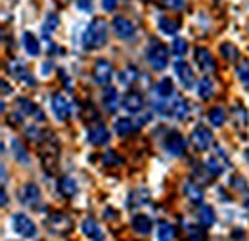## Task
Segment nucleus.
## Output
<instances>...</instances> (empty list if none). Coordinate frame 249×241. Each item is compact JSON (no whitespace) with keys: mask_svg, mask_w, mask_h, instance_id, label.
Returning a JSON list of instances; mask_svg holds the SVG:
<instances>
[{"mask_svg":"<svg viewBox=\"0 0 249 241\" xmlns=\"http://www.w3.org/2000/svg\"><path fill=\"white\" fill-rule=\"evenodd\" d=\"M107 42V23L104 19H94L83 34V48L98 50Z\"/></svg>","mask_w":249,"mask_h":241,"instance_id":"obj_1","label":"nucleus"},{"mask_svg":"<svg viewBox=\"0 0 249 241\" xmlns=\"http://www.w3.org/2000/svg\"><path fill=\"white\" fill-rule=\"evenodd\" d=\"M146 58H148L150 65H152L156 71H161V69H165L167 63H169V50H167L165 44H161L159 40L152 38V40H150V48H148V52H146Z\"/></svg>","mask_w":249,"mask_h":241,"instance_id":"obj_2","label":"nucleus"},{"mask_svg":"<svg viewBox=\"0 0 249 241\" xmlns=\"http://www.w3.org/2000/svg\"><path fill=\"white\" fill-rule=\"evenodd\" d=\"M12 228H14V232H16L18 236H23V238H29V240L36 236V226H35V222H33L29 216L21 214V212H18V214L12 216Z\"/></svg>","mask_w":249,"mask_h":241,"instance_id":"obj_3","label":"nucleus"},{"mask_svg":"<svg viewBox=\"0 0 249 241\" xmlns=\"http://www.w3.org/2000/svg\"><path fill=\"white\" fill-rule=\"evenodd\" d=\"M165 150L169 151L173 157H182L184 151H186V140L182 138L180 132L177 130H171L165 138Z\"/></svg>","mask_w":249,"mask_h":241,"instance_id":"obj_4","label":"nucleus"},{"mask_svg":"<svg viewBox=\"0 0 249 241\" xmlns=\"http://www.w3.org/2000/svg\"><path fill=\"white\" fill-rule=\"evenodd\" d=\"M192 144L199 151H207L213 146V132L207 126H196L192 132Z\"/></svg>","mask_w":249,"mask_h":241,"instance_id":"obj_5","label":"nucleus"},{"mask_svg":"<svg viewBox=\"0 0 249 241\" xmlns=\"http://www.w3.org/2000/svg\"><path fill=\"white\" fill-rule=\"evenodd\" d=\"M46 226L50 228L52 234H67L73 228V222L69 216H65L62 212H54L46 218Z\"/></svg>","mask_w":249,"mask_h":241,"instance_id":"obj_6","label":"nucleus"},{"mask_svg":"<svg viewBox=\"0 0 249 241\" xmlns=\"http://www.w3.org/2000/svg\"><path fill=\"white\" fill-rule=\"evenodd\" d=\"M52 109H54L56 119L62 120V122L71 117V103H69V100L63 94H60V92L52 96Z\"/></svg>","mask_w":249,"mask_h":241,"instance_id":"obj_7","label":"nucleus"},{"mask_svg":"<svg viewBox=\"0 0 249 241\" xmlns=\"http://www.w3.org/2000/svg\"><path fill=\"white\" fill-rule=\"evenodd\" d=\"M175 73H177V79L180 81V85L190 90L194 85H196V77H194V71H192V67L188 65L186 61L178 60L175 63Z\"/></svg>","mask_w":249,"mask_h":241,"instance_id":"obj_8","label":"nucleus"},{"mask_svg":"<svg viewBox=\"0 0 249 241\" xmlns=\"http://www.w3.org/2000/svg\"><path fill=\"white\" fill-rule=\"evenodd\" d=\"M113 77V67L107 60H96L94 63V81L98 85H109Z\"/></svg>","mask_w":249,"mask_h":241,"instance_id":"obj_9","label":"nucleus"},{"mask_svg":"<svg viewBox=\"0 0 249 241\" xmlns=\"http://www.w3.org/2000/svg\"><path fill=\"white\" fill-rule=\"evenodd\" d=\"M89 142L92 146H104V144H107L109 142V130H107V126L102 124V122L90 126V130H89Z\"/></svg>","mask_w":249,"mask_h":241,"instance_id":"obj_10","label":"nucleus"},{"mask_svg":"<svg viewBox=\"0 0 249 241\" xmlns=\"http://www.w3.org/2000/svg\"><path fill=\"white\" fill-rule=\"evenodd\" d=\"M196 63L199 65V69L201 71H205V73H211V71H215V58H213V54L207 50V48H196Z\"/></svg>","mask_w":249,"mask_h":241,"instance_id":"obj_11","label":"nucleus"},{"mask_svg":"<svg viewBox=\"0 0 249 241\" xmlns=\"http://www.w3.org/2000/svg\"><path fill=\"white\" fill-rule=\"evenodd\" d=\"M102 103L109 113H115L119 109V103H123V102L119 100V92L115 86H106L104 96H102Z\"/></svg>","mask_w":249,"mask_h":241,"instance_id":"obj_12","label":"nucleus"},{"mask_svg":"<svg viewBox=\"0 0 249 241\" xmlns=\"http://www.w3.org/2000/svg\"><path fill=\"white\" fill-rule=\"evenodd\" d=\"M18 195H19V201H21L23 205H35L36 201H40V189H38V186H35V184H25V186L18 191Z\"/></svg>","mask_w":249,"mask_h":241,"instance_id":"obj_13","label":"nucleus"},{"mask_svg":"<svg viewBox=\"0 0 249 241\" xmlns=\"http://www.w3.org/2000/svg\"><path fill=\"white\" fill-rule=\"evenodd\" d=\"M144 107V100L138 92H128L123 98V109H126L128 113H140Z\"/></svg>","mask_w":249,"mask_h":241,"instance_id":"obj_14","label":"nucleus"},{"mask_svg":"<svg viewBox=\"0 0 249 241\" xmlns=\"http://www.w3.org/2000/svg\"><path fill=\"white\" fill-rule=\"evenodd\" d=\"M130 224H132V230L140 236H148L152 232V218L148 214H134Z\"/></svg>","mask_w":249,"mask_h":241,"instance_id":"obj_15","label":"nucleus"},{"mask_svg":"<svg viewBox=\"0 0 249 241\" xmlns=\"http://www.w3.org/2000/svg\"><path fill=\"white\" fill-rule=\"evenodd\" d=\"M154 94H156V98H159V100H169V98H173V96H175V85H173V79L163 77V79L156 85Z\"/></svg>","mask_w":249,"mask_h":241,"instance_id":"obj_16","label":"nucleus"},{"mask_svg":"<svg viewBox=\"0 0 249 241\" xmlns=\"http://www.w3.org/2000/svg\"><path fill=\"white\" fill-rule=\"evenodd\" d=\"M113 29H115V34L119 38H123V40L134 36V25L126 17H115L113 19Z\"/></svg>","mask_w":249,"mask_h":241,"instance_id":"obj_17","label":"nucleus"},{"mask_svg":"<svg viewBox=\"0 0 249 241\" xmlns=\"http://www.w3.org/2000/svg\"><path fill=\"white\" fill-rule=\"evenodd\" d=\"M16 103L21 107V109H19V111H21V115H33L36 120L46 119V117H44V113H42V111L33 103L31 100H27V98H18V102H16Z\"/></svg>","mask_w":249,"mask_h":241,"instance_id":"obj_18","label":"nucleus"},{"mask_svg":"<svg viewBox=\"0 0 249 241\" xmlns=\"http://www.w3.org/2000/svg\"><path fill=\"white\" fill-rule=\"evenodd\" d=\"M188 111H190L188 102L182 96H177V94H175V96H173V103H171V115L177 117V119H186Z\"/></svg>","mask_w":249,"mask_h":241,"instance_id":"obj_19","label":"nucleus"},{"mask_svg":"<svg viewBox=\"0 0 249 241\" xmlns=\"http://www.w3.org/2000/svg\"><path fill=\"white\" fill-rule=\"evenodd\" d=\"M21 42H23V48L29 56H38L40 54V42L38 38L33 34L31 31H25L23 36H21Z\"/></svg>","mask_w":249,"mask_h":241,"instance_id":"obj_20","label":"nucleus"},{"mask_svg":"<svg viewBox=\"0 0 249 241\" xmlns=\"http://www.w3.org/2000/svg\"><path fill=\"white\" fill-rule=\"evenodd\" d=\"M81 230H83V234H85L87 238H90V240H102V238H104V234H102V230H100V226L96 224L94 218H87V220L83 222Z\"/></svg>","mask_w":249,"mask_h":241,"instance_id":"obj_21","label":"nucleus"},{"mask_svg":"<svg viewBox=\"0 0 249 241\" xmlns=\"http://www.w3.org/2000/svg\"><path fill=\"white\" fill-rule=\"evenodd\" d=\"M157 27L161 29V33H165V34H169V36H175V34L178 33V29H180V21H175V19H171V17H159Z\"/></svg>","mask_w":249,"mask_h":241,"instance_id":"obj_22","label":"nucleus"},{"mask_svg":"<svg viewBox=\"0 0 249 241\" xmlns=\"http://www.w3.org/2000/svg\"><path fill=\"white\" fill-rule=\"evenodd\" d=\"M199 222L203 228H211L215 224V211L211 205H199Z\"/></svg>","mask_w":249,"mask_h":241,"instance_id":"obj_23","label":"nucleus"},{"mask_svg":"<svg viewBox=\"0 0 249 241\" xmlns=\"http://www.w3.org/2000/svg\"><path fill=\"white\" fill-rule=\"evenodd\" d=\"M197 94L201 100H211L213 94H215V86H213V81L211 79H201L199 85H197Z\"/></svg>","mask_w":249,"mask_h":241,"instance_id":"obj_24","label":"nucleus"},{"mask_svg":"<svg viewBox=\"0 0 249 241\" xmlns=\"http://www.w3.org/2000/svg\"><path fill=\"white\" fill-rule=\"evenodd\" d=\"M58 188H60L63 197H73L77 193V182L73 180V178H69V176H63L60 184H58Z\"/></svg>","mask_w":249,"mask_h":241,"instance_id":"obj_25","label":"nucleus"},{"mask_svg":"<svg viewBox=\"0 0 249 241\" xmlns=\"http://www.w3.org/2000/svg\"><path fill=\"white\" fill-rule=\"evenodd\" d=\"M184 193H186V197L192 203H201V201H203V191H201L194 182H186Z\"/></svg>","mask_w":249,"mask_h":241,"instance_id":"obj_26","label":"nucleus"},{"mask_svg":"<svg viewBox=\"0 0 249 241\" xmlns=\"http://www.w3.org/2000/svg\"><path fill=\"white\" fill-rule=\"evenodd\" d=\"M175 236H177V230H175L173 224H169V222H161V224H159V228H157V240H161V241L173 240Z\"/></svg>","mask_w":249,"mask_h":241,"instance_id":"obj_27","label":"nucleus"},{"mask_svg":"<svg viewBox=\"0 0 249 241\" xmlns=\"http://www.w3.org/2000/svg\"><path fill=\"white\" fill-rule=\"evenodd\" d=\"M132 130H134V122L130 119L123 117V119L115 120V132H117L119 136H128Z\"/></svg>","mask_w":249,"mask_h":241,"instance_id":"obj_28","label":"nucleus"},{"mask_svg":"<svg viewBox=\"0 0 249 241\" xmlns=\"http://www.w3.org/2000/svg\"><path fill=\"white\" fill-rule=\"evenodd\" d=\"M236 73H238V79L242 85L249 86V60H242L236 67Z\"/></svg>","mask_w":249,"mask_h":241,"instance_id":"obj_29","label":"nucleus"},{"mask_svg":"<svg viewBox=\"0 0 249 241\" xmlns=\"http://www.w3.org/2000/svg\"><path fill=\"white\" fill-rule=\"evenodd\" d=\"M224 119H226V113H224L222 107H213V109L209 111V122H211L213 126H222V124H224Z\"/></svg>","mask_w":249,"mask_h":241,"instance_id":"obj_30","label":"nucleus"},{"mask_svg":"<svg viewBox=\"0 0 249 241\" xmlns=\"http://www.w3.org/2000/svg\"><path fill=\"white\" fill-rule=\"evenodd\" d=\"M58 25H60V17L56 16V14H50L48 17H46V21H44V25H42V33L48 36V34H52L54 31L58 29Z\"/></svg>","mask_w":249,"mask_h":241,"instance_id":"obj_31","label":"nucleus"},{"mask_svg":"<svg viewBox=\"0 0 249 241\" xmlns=\"http://www.w3.org/2000/svg\"><path fill=\"white\" fill-rule=\"evenodd\" d=\"M12 150H14V153H16V159H18L19 163H29L27 150L23 148V144H21L19 140H14V142H12Z\"/></svg>","mask_w":249,"mask_h":241,"instance_id":"obj_32","label":"nucleus"},{"mask_svg":"<svg viewBox=\"0 0 249 241\" xmlns=\"http://www.w3.org/2000/svg\"><path fill=\"white\" fill-rule=\"evenodd\" d=\"M186 52H188V42L184 40V38L177 36V38L173 40V54L178 56V58H182Z\"/></svg>","mask_w":249,"mask_h":241,"instance_id":"obj_33","label":"nucleus"},{"mask_svg":"<svg viewBox=\"0 0 249 241\" xmlns=\"http://www.w3.org/2000/svg\"><path fill=\"white\" fill-rule=\"evenodd\" d=\"M220 54L224 56V60H228V61L238 60V48H234L230 42H226V44H220Z\"/></svg>","mask_w":249,"mask_h":241,"instance_id":"obj_34","label":"nucleus"},{"mask_svg":"<svg viewBox=\"0 0 249 241\" xmlns=\"http://www.w3.org/2000/svg\"><path fill=\"white\" fill-rule=\"evenodd\" d=\"M136 77H138V71H136L134 67H126L123 73L119 75V79H121V83H123V85H130V83H134V81H136Z\"/></svg>","mask_w":249,"mask_h":241,"instance_id":"obj_35","label":"nucleus"},{"mask_svg":"<svg viewBox=\"0 0 249 241\" xmlns=\"http://www.w3.org/2000/svg\"><path fill=\"white\" fill-rule=\"evenodd\" d=\"M205 167H207V169L211 171V174H215V176L224 172V171H222V165L217 161V157H209V159L205 161Z\"/></svg>","mask_w":249,"mask_h":241,"instance_id":"obj_36","label":"nucleus"},{"mask_svg":"<svg viewBox=\"0 0 249 241\" xmlns=\"http://www.w3.org/2000/svg\"><path fill=\"white\" fill-rule=\"evenodd\" d=\"M25 134H27V138L33 140V142H42V130L38 128V124H35V126H29L27 130H25Z\"/></svg>","mask_w":249,"mask_h":241,"instance_id":"obj_37","label":"nucleus"},{"mask_svg":"<svg viewBox=\"0 0 249 241\" xmlns=\"http://www.w3.org/2000/svg\"><path fill=\"white\" fill-rule=\"evenodd\" d=\"M161 4H163L165 8H169V10H177V12H180V10L186 8V0H161Z\"/></svg>","mask_w":249,"mask_h":241,"instance_id":"obj_38","label":"nucleus"},{"mask_svg":"<svg viewBox=\"0 0 249 241\" xmlns=\"http://www.w3.org/2000/svg\"><path fill=\"white\" fill-rule=\"evenodd\" d=\"M102 161H104V165H107V167H109V165H121V163H123L113 151H107V153L102 157Z\"/></svg>","mask_w":249,"mask_h":241,"instance_id":"obj_39","label":"nucleus"},{"mask_svg":"<svg viewBox=\"0 0 249 241\" xmlns=\"http://www.w3.org/2000/svg\"><path fill=\"white\" fill-rule=\"evenodd\" d=\"M77 8H79L81 12L90 14L94 10V0H77Z\"/></svg>","mask_w":249,"mask_h":241,"instance_id":"obj_40","label":"nucleus"},{"mask_svg":"<svg viewBox=\"0 0 249 241\" xmlns=\"http://www.w3.org/2000/svg\"><path fill=\"white\" fill-rule=\"evenodd\" d=\"M117 2H119V0H102V8H104L106 12H113V10L117 8Z\"/></svg>","mask_w":249,"mask_h":241,"instance_id":"obj_41","label":"nucleus"},{"mask_svg":"<svg viewBox=\"0 0 249 241\" xmlns=\"http://www.w3.org/2000/svg\"><path fill=\"white\" fill-rule=\"evenodd\" d=\"M2 92H4V94H10V92H12V86H10L4 79H2Z\"/></svg>","mask_w":249,"mask_h":241,"instance_id":"obj_42","label":"nucleus"},{"mask_svg":"<svg viewBox=\"0 0 249 241\" xmlns=\"http://www.w3.org/2000/svg\"><path fill=\"white\" fill-rule=\"evenodd\" d=\"M0 203H2V207L8 205V197H6V189H4V188H2V201H0Z\"/></svg>","mask_w":249,"mask_h":241,"instance_id":"obj_43","label":"nucleus"},{"mask_svg":"<svg viewBox=\"0 0 249 241\" xmlns=\"http://www.w3.org/2000/svg\"><path fill=\"white\" fill-rule=\"evenodd\" d=\"M2 182L6 184V169H4V165H2Z\"/></svg>","mask_w":249,"mask_h":241,"instance_id":"obj_44","label":"nucleus"},{"mask_svg":"<svg viewBox=\"0 0 249 241\" xmlns=\"http://www.w3.org/2000/svg\"><path fill=\"white\" fill-rule=\"evenodd\" d=\"M244 205H246V209H248V211H249V195H248V197H246V201H244Z\"/></svg>","mask_w":249,"mask_h":241,"instance_id":"obj_45","label":"nucleus"},{"mask_svg":"<svg viewBox=\"0 0 249 241\" xmlns=\"http://www.w3.org/2000/svg\"><path fill=\"white\" fill-rule=\"evenodd\" d=\"M246 159H248V161H249V148H248V150H246Z\"/></svg>","mask_w":249,"mask_h":241,"instance_id":"obj_46","label":"nucleus"}]
</instances>
